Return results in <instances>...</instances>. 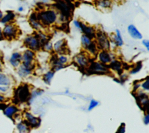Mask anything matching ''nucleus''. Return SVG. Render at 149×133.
I'll use <instances>...</instances> for the list:
<instances>
[{
    "label": "nucleus",
    "instance_id": "f257e3e1",
    "mask_svg": "<svg viewBox=\"0 0 149 133\" xmlns=\"http://www.w3.org/2000/svg\"><path fill=\"white\" fill-rule=\"evenodd\" d=\"M31 92L28 84H22L19 85L13 91V104L16 105L28 102L30 98Z\"/></svg>",
    "mask_w": 149,
    "mask_h": 133
},
{
    "label": "nucleus",
    "instance_id": "f03ea898",
    "mask_svg": "<svg viewBox=\"0 0 149 133\" xmlns=\"http://www.w3.org/2000/svg\"><path fill=\"white\" fill-rule=\"evenodd\" d=\"M36 13L37 20L42 26H48L54 23L56 20V13L52 9L42 10Z\"/></svg>",
    "mask_w": 149,
    "mask_h": 133
},
{
    "label": "nucleus",
    "instance_id": "7ed1b4c3",
    "mask_svg": "<svg viewBox=\"0 0 149 133\" xmlns=\"http://www.w3.org/2000/svg\"><path fill=\"white\" fill-rule=\"evenodd\" d=\"M55 6L60 12V19L62 21L68 20L72 17L74 6L70 2L56 1Z\"/></svg>",
    "mask_w": 149,
    "mask_h": 133
},
{
    "label": "nucleus",
    "instance_id": "20e7f679",
    "mask_svg": "<svg viewBox=\"0 0 149 133\" xmlns=\"http://www.w3.org/2000/svg\"><path fill=\"white\" fill-rule=\"evenodd\" d=\"M23 44L29 49L34 51H39L41 48V44L37 34L27 35L23 41Z\"/></svg>",
    "mask_w": 149,
    "mask_h": 133
},
{
    "label": "nucleus",
    "instance_id": "39448f33",
    "mask_svg": "<svg viewBox=\"0 0 149 133\" xmlns=\"http://www.w3.org/2000/svg\"><path fill=\"white\" fill-rule=\"evenodd\" d=\"M19 31L18 27L13 23L6 24L2 30L3 38L8 40L15 39L19 35Z\"/></svg>",
    "mask_w": 149,
    "mask_h": 133
},
{
    "label": "nucleus",
    "instance_id": "423d86ee",
    "mask_svg": "<svg viewBox=\"0 0 149 133\" xmlns=\"http://www.w3.org/2000/svg\"><path fill=\"white\" fill-rule=\"evenodd\" d=\"M88 72L91 74H108L111 73L104 64L97 62H93L88 65Z\"/></svg>",
    "mask_w": 149,
    "mask_h": 133
},
{
    "label": "nucleus",
    "instance_id": "0eeeda50",
    "mask_svg": "<svg viewBox=\"0 0 149 133\" xmlns=\"http://www.w3.org/2000/svg\"><path fill=\"white\" fill-rule=\"evenodd\" d=\"M22 56V64L31 70H33L35 67V64L34 63L35 59L34 52L30 49H27L23 52Z\"/></svg>",
    "mask_w": 149,
    "mask_h": 133
},
{
    "label": "nucleus",
    "instance_id": "6e6552de",
    "mask_svg": "<svg viewBox=\"0 0 149 133\" xmlns=\"http://www.w3.org/2000/svg\"><path fill=\"white\" fill-rule=\"evenodd\" d=\"M95 36L97 46L102 51H108L110 48V42L107 35L102 31H98L95 33Z\"/></svg>",
    "mask_w": 149,
    "mask_h": 133
},
{
    "label": "nucleus",
    "instance_id": "1a4fd4ad",
    "mask_svg": "<svg viewBox=\"0 0 149 133\" xmlns=\"http://www.w3.org/2000/svg\"><path fill=\"white\" fill-rule=\"evenodd\" d=\"M3 114L8 118L15 120L19 114V109L17 105L15 104H7L2 110Z\"/></svg>",
    "mask_w": 149,
    "mask_h": 133
},
{
    "label": "nucleus",
    "instance_id": "9d476101",
    "mask_svg": "<svg viewBox=\"0 0 149 133\" xmlns=\"http://www.w3.org/2000/svg\"><path fill=\"white\" fill-rule=\"evenodd\" d=\"M24 121L27 124L29 127L36 128L40 125V119L38 117H35L31 113L28 112H25L24 113Z\"/></svg>",
    "mask_w": 149,
    "mask_h": 133
},
{
    "label": "nucleus",
    "instance_id": "9b49d317",
    "mask_svg": "<svg viewBox=\"0 0 149 133\" xmlns=\"http://www.w3.org/2000/svg\"><path fill=\"white\" fill-rule=\"evenodd\" d=\"M137 101L140 107L144 110H147L148 106V95L143 92L138 94L137 96Z\"/></svg>",
    "mask_w": 149,
    "mask_h": 133
},
{
    "label": "nucleus",
    "instance_id": "f8f14e48",
    "mask_svg": "<svg viewBox=\"0 0 149 133\" xmlns=\"http://www.w3.org/2000/svg\"><path fill=\"white\" fill-rule=\"evenodd\" d=\"M53 47L55 52L61 54H65L66 53V51H68L66 41L65 39H62L57 41L54 44Z\"/></svg>",
    "mask_w": 149,
    "mask_h": 133
},
{
    "label": "nucleus",
    "instance_id": "ddd939ff",
    "mask_svg": "<svg viewBox=\"0 0 149 133\" xmlns=\"http://www.w3.org/2000/svg\"><path fill=\"white\" fill-rule=\"evenodd\" d=\"M22 54L18 52H15L11 55L9 62L13 67H17L22 63Z\"/></svg>",
    "mask_w": 149,
    "mask_h": 133
},
{
    "label": "nucleus",
    "instance_id": "4468645a",
    "mask_svg": "<svg viewBox=\"0 0 149 133\" xmlns=\"http://www.w3.org/2000/svg\"><path fill=\"white\" fill-rule=\"evenodd\" d=\"M81 30L84 33V35H86L90 39H92L95 37V31L93 27L87 26L81 22Z\"/></svg>",
    "mask_w": 149,
    "mask_h": 133
},
{
    "label": "nucleus",
    "instance_id": "2eb2a0df",
    "mask_svg": "<svg viewBox=\"0 0 149 133\" xmlns=\"http://www.w3.org/2000/svg\"><path fill=\"white\" fill-rule=\"evenodd\" d=\"M74 61L80 67H86L89 64V60L86 55L83 53H79L74 57Z\"/></svg>",
    "mask_w": 149,
    "mask_h": 133
},
{
    "label": "nucleus",
    "instance_id": "dca6fc26",
    "mask_svg": "<svg viewBox=\"0 0 149 133\" xmlns=\"http://www.w3.org/2000/svg\"><path fill=\"white\" fill-rule=\"evenodd\" d=\"M98 59L102 64H107L111 63L112 60L110 53L107 51H102L98 54Z\"/></svg>",
    "mask_w": 149,
    "mask_h": 133
},
{
    "label": "nucleus",
    "instance_id": "f3484780",
    "mask_svg": "<svg viewBox=\"0 0 149 133\" xmlns=\"http://www.w3.org/2000/svg\"><path fill=\"white\" fill-rule=\"evenodd\" d=\"M29 131L30 127L23 120L16 124L15 133H29Z\"/></svg>",
    "mask_w": 149,
    "mask_h": 133
},
{
    "label": "nucleus",
    "instance_id": "a211bd4d",
    "mask_svg": "<svg viewBox=\"0 0 149 133\" xmlns=\"http://www.w3.org/2000/svg\"><path fill=\"white\" fill-rule=\"evenodd\" d=\"M33 70L21 64L17 69V74L22 78H26L30 76L32 73Z\"/></svg>",
    "mask_w": 149,
    "mask_h": 133
},
{
    "label": "nucleus",
    "instance_id": "6ab92c4d",
    "mask_svg": "<svg viewBox=\"0 0 149 133\" xmlns=\"http://www.w3.org/2000/svg\"><path fill=\"white\" fill-rule=\"evenodd\" d=\"M29 22L31 26L36 30H40L43 26L42 24L37 20L36 17V13H32L29 17Z\"/></svg>",
    "mask_w": 149,
    "mask_h": 133
},
{
    "label": "nucleus",
    "instance_id": "aec40b11",
    "mask_svg": "<svg viewBox=\"0 0 149 133\" xmlns=\"http://www.w3.org/2000/svg\"><path fill=\"white\" fill-rule=\"evenodd\" d=\"M15 14L13 12L8 10L6 12V13L3 16L2 19L0 20V22L2 24H9L11 23L15 19Z\"/></svg>",
    "mask_w": 149,
    "mask_h": 133
},
{
    "label": "nucleus",
    "instance_id": "412c9836",
    "mask_svg": "<svg viewBox=\"0 0 149 133\" xmlns=\"http://www.w3.org/2000/svg\"><path fill=\"white\" fill-rule=\"evenodd\" d=\"M127 30L130 35L134 39H141L142 35L136 28L134 25H129L127 28Z\"/></svg>",
    "mask_w": 149,
    "mask_h": 133
},
{
    "label": "nucleus",
    "instance_id": "4be33fe9",
    "mask_svg": "<svg viewBox=\"0 0 149 133\" xmlns=\"http://www.w3.org/2000/svg\"><path fill=\"white\" fill-rule=\"evenodd\" d=\"M12 84V79L8 75L0 72V86H9Z\"/></svg>",
    "mask_w": 149,
    "mask_h": 133
},
{
    "label": "nucleus",
    "instance_id": "5701e85b",
    "mask_svg": "<svg viewBox=\"0 0 149 133\" xmlns=\"http://www.w3.org/2000/svg\"><path fill=\"white\" fill-rule=\"evenodd\" d=\"M109 66L112 70L117 71L119 74L122 73V64L120 62L117 60H112L110 63Z\"/></svg>",
    "mask_w": 149,
    "mask_h": 133
},
{
    "label": "nucleus",
    "instance_id": "b1692460",
    "mask_svg": "<svg viewBox=\"0 0 149 133\" xmlns=\"http://www.w3.org/2000/svg\"><path fill=\"white\" fill-rule=\"evenodd\" d=\"M81 45L83 47L84 49H87L93 43V41H91V39H90L88 37H87L85 35H83L81 38Z\"/></svg>",
    "mask_w": 149,
    "mask_h": 133
},
{
    "label": "nucleus",
    "instance_id": "393cba45",
    "mask_svg": "<svg viewBox=\"0 0 149 133\" xmlns=\"http://www.w3.org/2000/svg\"><path fill=\"white\" fill-rule=\"evenodd\" d=\"M113 39H114V42H115V44L117 46H122L123 44V41L120 31L119 30H116V35H114Z\"/></svg>",
    "mask_w": 149,
    "mask_h": 133
},
{
    "label": "nucleus",
    "instance_id": "a878e982",
    "mask_svg": "<svg viewBox=\"0 0 149 133\" xmlns=\"http://www.w3.org/2000/svg\"><path fill=\"white\" fill-rule=\"evenodd\" d=\"M95 2L97 6L100 8H109L112 5V2L110 1H97Z\"/></svg>",
    "mask_w": 149,
    "mask_h": 133
},
{
    "label": "nucleus",
    "instance_id": "bb28decb",
    "mask_svg": "<svg viewBox=\"0 0 149 133\" xmlns=\"http://www.w3.org/2000/svg\"><path fill=\"white\" fill-rule=\"evenodd\" d=\"M54 75V71H49L47 73H46L43 76V80L45 82V84H49L52 77Z\"/></svg>",
    "mask_w": 149,
    "mask_h": 133
},
{
    "label": "nucleus",
    "instance_id": "cd10ccee",
    "mask_svg": "<svg viewBox=\"0 0 149 133\" xmlns=\"http://www.w3.org/2000/svg\"><path fill=\"white\" fill-rule=\"evenodd\" d=\"M141 67H142V63H141V61L140 62H138L135 64L134 67L132 69V70L130 71V73L132 74H136V73L139 72L141 70Z\"/></svg>",
    "mask_w": 149,
    "mask_h": 133
},
{
    "label": "nucleus",
    "instance_id": "c85d7f7f",
    "mask_svg": "<svg viewBox=\"0 0 149 133\" xmlns=\"http://www.w3.org/2000/svg\"><path fill=\"white\" fill-rule=\"evenodd\" d=\"M10 87L9 86H0V94L5 96L10 91Z\"/></svg>",
    "mask_w": 149,
    "mask_h": 133
},
{
    "label": "nucleus",
    "instance_id": "c756f323",
    "mask_svg": "<svg viewBox=\"0 0 149 133\" xmlns=\"http://www.w3.org/2000/svg\"><path fill=\"white\" fill-rule=\"evenodd\" d=\"M99 103L98 101L94 100V99H91L90 103V105L88 106V110H91L92 109H93L94 108H95L97 105H98Z\"/></svg>",
    "mask_w": 149,
    "mask_h": 133
},
{
    "label": "nucleus",
    "instance_id": "7c9ffc66",
    "mask_svg": "<svg viewBox=\"0 0 149 133\" xmlns=\"http://www.w3.org/2000/svg\"><path fill=\"white\" fill-rule=\"evenodd\" d=\"M52 48H53V46H52V44L51 42L48 41L44 45V46H42V48L46 51H52Z\"/></svg>",
    "mask_w": 149,
    "mask_h": 133
},
{
    "label": "nucleus",
    "instance_id": "2f4dec72",
    "mask_svg": "<svg viewBox=\"0 0 149 133\" xmlns=\"http://www.w3.org/2000/svg\"><path fill=\"white\" fill-rule=\"evenodd\" d=\"M141 87L144 90L148 91L149 90V80L148 77H147L146 79V80L142 83Z\"/></svg>",
    "mask_w": 149,
    "mask_h": 133
},
{
    "label": "nucleus",
    "instance_id": "473e14b6",
    "mask_svg": "<svg viewBox=\"0 0 149 133\" xmlns=\"http://www.w3.org/2000/svg\"><path fill=\"white\" fill-rule=\"evenodd\" d=\"M58 62L62 65H63V64L66 63L68 62V58L65 56H60L59 57H58Z\"/></svg>",
    "mask_w": 149,
    "mask_h": 133
},
{
    "label": "nucleus",
    "instance_id": "72a5a7b5",
    "mask_svg": "<svg viewBox=\"0 0 149 133\" xmlns=\"http://www.w3.org/2000/svg\"><path fill=\"white\" fill-rule=\"evenodd\" d=\"M125 123H122L119 127L118 128V130L116 131V133H125Z\"/></svg>",
    "mask_w": 149,
    "mask_h": 133
},
{
    "label": "nucleus",
    "instance_id": "f704fd0d",
    "mask_svg": "<svg viewBox=\"0 0 149 133\" xmlns=\"http://www.w3.org/2000/svg\"><path fill=\"white\" fill-rule=\"evenodd\" d=\"M142 43L144 45V46L147 48V51H149V41H148V40L144 39L142 41Z\"/></svg>",
    "mask_w": 149,
    "mask_h": 133
},
{
    "label": "nucleus",
    "instance_id": "c9c22d12",
    "mask_svg": "<svg viewBox=\"0 0 149 133\" xmlns=\"http://www.w3.org/2000/svg\"><path fill=\"white\" fill-rule=\"evenodd\" d=\"M144 123L146 125L148 124L149 123V115L148 113H147L144 117Z\"/></svg>",
    "mask_w": 149,
    "mask_h": 133
},
{
    "label": "nucleus",
    "instance_id": "e433bc0d",
    "mask_svg": "<svg viewBox=\"0 0 149 133\" xmlns=\"http://www.w3.org/2000/svg\"><path fill=\"white\" fill-rule=\"evenodd\" d=\"M6 97L0 94V103H6Z\"/></svg>",
    "mask_w": 149,
    "mask_h": 133
},
{
    "label": "nucleus",
    "instance_id": "4c0bfd02",
    "mask_svg": "<svg viewBox=\"0 0 149 133\" xmlns=\"http://www.w3.org/2000/svg\"><path fill=\"white\" fill-rule=\"evenodd\" d=\"M73 24L74 25L79 29H80L81 30V24H80V21H79L77 20H74L73 21Z\"/></svg>",
    "mask_w": 149,
    "mask_h": 133
},
{
    "label": "nucleus",
    "instance_id": "58836bf2",
    "mask_svg": "<svg viewBox=\"0 0 149 133\" xmlns=\"http://www.w3.org/2000/svg\"><path fill=\"white\" fill-rule=\"evenodd\" d=\"M7 104L6 103H0V110H2Z\"/></svg>",
    "mask_w": 149,
    "mask_h": 133
},
{
    "label": "nucleus",
    "instance_id": "ea45409f",
    "mask_svg": "<svg viewBox=\"0 0 149 133\" xmlns=\"http://www.w3.org/2000/svg\"><path fill=\"white\" fill-rule=\"evenodd\" d=\"M3 34H2V29L0 28V41L3 39Z\"/></svg>",
    "mask_w": 149,
    "mask_h": 133
},
{
    "label": "nucleus",
    "instance_id": "a19ab883",
    "mask_svg": "<svg viewBox=\"0 0 149 133\" xmlns=\"http://www.w3.org/2000/svg\"><path fill=\"white\" fill-rule=\"evenodd\" d=\"M3 53L0 50V62H2V60H3Z\"/></svg>",
    "mask_w": 149,
    "mask_h": 133
},
{
    "label": "nucleus",
    "instance_id": "79ce46f5",
    "mask_svg": "<svg viewBox=\"0 0 149 133\" xmlns=\"http://www.w3.org/2000/svg\"><path fill=\"white\" fill-rule=\"evenodd\" d=\"M3 12H2V11H1L0 10V20L2 19V17H3Z\"/></svg>",
    "mask_w": 149,
    "mask_h": 133
},
{
    "label": "nucleus",
    "instance_id": "37998d69",
    "mask_svg": "<svg viewBox=\"0 0 149 133\" xmlns=\"http://www.w3.org/2000/svg\"><path fill=\"white\" fill-rule=\"evenodd\" d=\"M18 10L19 12H22L23 10V8L22 6H20L19 8H18Z\"/></svg>",
    "mask_w": 149,
    "mask_h": 133
},
{
    "label": "nucleus",
    "instance_id": "c03bdc74",
    "mask_svg": "<svg viewBox=\"0 0 149 133\" xmlns=\"http://www.w3.org/2000/svg\"><path fill=\"white\" fill-rule=\"evenodd\" d=\"M2 62H0V72H1L2 71Z\"/></svg>",
    "mask_w": 149,
    "mask_h": 133
}]
</instances>
